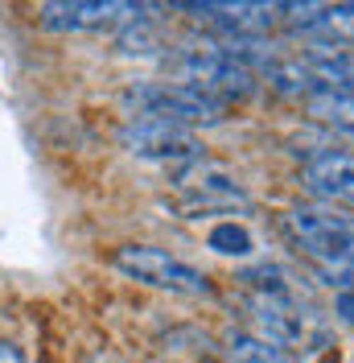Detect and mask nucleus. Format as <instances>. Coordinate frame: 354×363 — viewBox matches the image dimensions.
<instances>
[{"instance_id":"nucleus-16","label":"nucleus","mask_w":354,"mask_h":363,"mask_svg":"<svg viewBox=\"0 0 354 363\" xmlns=\"http://www.w3.org/2000/svg\"><path fill=\"white\" fill-rule=\"evenodd\" d=\"M202 363H227V359H222V355H210V359H202Z\"/></svg>"},{"instance_id":"nucleus-17","label":"nucleus","mask_w":354,"mask_h":363,"mask_svg":"<svg viewBox=\"0 0 354 363\" xmlns=\"http://www.w3.org/2000/svg\"><path fill=\"white\" fill-rule=\"evenodd\" d=\"M42 363H58V359H42Z\"/></svg>"},{"instance_id":"nucleus-7","label":"nucleus","mask_w":354,"mask_h":363,"mask_svg":"<svg viewBox=\"0 0 354 363\" xmlns=\"http://www.w3.org/2000/svg\"><path fill=\"white\" fill-rule=\"evenodd\" d=\"M177 83H194V87L210 91V95H219L227 104H235V99H251L260 91V74L239 67V62H231V58H222L219 50H210V45L202 42V45L181 50V58H177Z\"/></svg>"},{"instance_id":"nucleus-2","label":"nucleus","mask_w":354,"mask_h":363,"mask_svg":"<svg viewBox=\"0 0 354 363\" xmlns=\"http://www.w3.org/2000/svg\"><path fill=\"white\" fill-rule=\"evenodd\" d=\"M124 104L132 108V116H165L185 128L222 124L231 112L227 99L194 87V83H177V79H140L132 87H124Z\"/></svg>"},{"instance_id":"nucleus-12","label":"nucleus","mask_w":354,"mask_h":363,"mask_svg":"<svg viewBox=\"0 0 354 363\" xmlns=\"http://www.w3.org/2000/svg\"><path fill=\"white\" fill-rule=\"evenodd\" d=\"M222 359L227 363H301L297 355L264 342L260 335H251L244 326H227L222 330Z\"/></svg>"},{"instance_id":"nucleus-3","label":"nucleus","mask_w":354,"mask_h":363,"mask_svg":"<svg viewBox=\"0 0 354 363\" xmlns=\"http://www.w3.org/2000/svg\"><path fill=\"white\" fill-rule=\"evenodd\" d=\"M244 310L251 318V335H260L264 342L280 347V351H305L326 339L321 318L313 314L305 301H297V294H272V289H247Z\"/></svg>"},{"instance_id":"nucleus-11","label":"nucleus","mask_w":354,"mask_h":363,"mask_svg":"<svg viewBox=\"0 0 354 363\" xmlns=\"http://www.w3.org/2000/svg\"><path fill=\"white\" fill-rule=\"evenodd\" d=\"M301 104H305V112H309L317 124H326V128H333V133H342V136L354 140V95L350 91H338V87H330V83H317Z\"/></svg>"},{"instance_id":"nucleus-13","label":"nucleus","mask_w":354,"mask_h":363,"mask_svg":"<svg viewBox=\"0 0 354 363\" xmlns=\"http://www.w3.org/2000/svg\"><path fill=\"white\" fill-rule=\"evenodd\" d=\"M206 248L219 252V256H247L251 252V235L235 219H222V223H215L206 231Z\"/></svg>"},{"instance_id":"nucleus-5","label":"nucleus","mask_w":354,"mask_h":363,"mask_svg":"<svg viewBox=\"0 0 354 363\" xmlns=\"http://www.w3.org/2000/svg\"><path fill=\"white\" fill-rule=\"evenodd\" d=\"M111 264L132 277L140 285H153V289H165V294L177 297H215V281L202 269H194L190 260H181L173 252L156 248V244H124V248L111 252Z\"/></svg>"},{"instance_id":"nucleus-8","label":"nucleus","mask_w":354,"mask_h":363,"mask_svg":"<svg viewBox=\"0 0 354 363\" xmlns=\"http://www.w3.org/2000/svg\"><path fill=\"white\" fill-rule=\"evenodd\" d=\"M144 13V4L128 0H50L38 9V25L50 33H83V29H120Z\"/></svg>"},{"instance_id":"nucleus-14","label":"nucleus","mask_w":354,"mask_h":363,"mask_svg":"<svg viewBox=\"0 0 354 363\" xmlns=\"http://www.w3.org/2000/svg\"><path fill=\"white\" fill-rule=\"evenodd\" d=\"M0 363H29V359H25V351L13 339H0Z\"/></svg>"},{"instance_id":"nucleus-10","label":"nucleus","mask_w":354,"mask_h":363,"mask_svg":"<svg viewBox=\"0 0 354 363\" xmlns=\"http://www.w3.org/2000/svg\"><path fill=\"white\" fill-rule=\"evenodd\" d=\"M301 62L309 67V74L317 83H330L338 91H350L354 95V45H330L317 42L301 54Z\"/></svg>"},{"instance_id":"nucleus-15","label":"nucleus","mask_w":354,"mask_h":363,"mask_svg":"<svg viewBox=\"0 0 354 363\" xmlns=\"http://www.w3.org/2000/svg\"><path fill=\"white\" fill-rule=\"evenodd\" d=\"M333 314L346 318V322L354 326V294H338V297H333Z\"/></svg>"},{"instance_id":"nucleus-4","label":"nucleus","mask_w":354,"mask_h":363,"mask_svg":"<svg viewBox=\"0 0 354 363\" xmlns=\"http://www.w3.org/2000/svg\"><path fill=\"white\" fill-rule=\"evenodd\" d=\"M173 190H177V211L185 219H210V215H231L251 206V194L239 182V174H231L219 161H185L173 169Z\"/></svg>"},{"instance_id":"nucleus-6","label":"nucleus","mask_w":354,"mask_h":363,"mask_svg":"<svg viewBox=\"0 0 354 363\" xmlns=\"http://www.w3.org/2000/svg\"><path fill=\"white\" fill-rule=\"evenodd\" d=\"M120 145L132 153V157L144 161H198L206 157V145L194 128L177 124V120H165V116H128L120 124Z\"/></svg>"},{"instance_id":"nucleus-1","label":"nucleus","mask_w":354,"mask_h":363,"mask_svg":"<svg viewBox=\"0 0 354 363\" xmlns=\"http://www.w3.org/2000/svg\"><path fill=\"white\" fill-rule=\"evenodd\" d=\"M280 227L317 281L338 294H354V215L321 203H292L280 215Z\"/></svg>"},{"instance_id":"nucleus-9","label":"nucleus","mask_w":354,"mask_h":363,"mask_svg":"<svg viewBox=\"0 0 354 363\" xmlns=\"http://www.w3.org/2000/svg\"><path fill=\"white\" fill-rule=\"evenodd\" d=\"M301 186L321 206L354 211V153L346 149H313L301 165Z\"/></svg>"}]
</instances>
